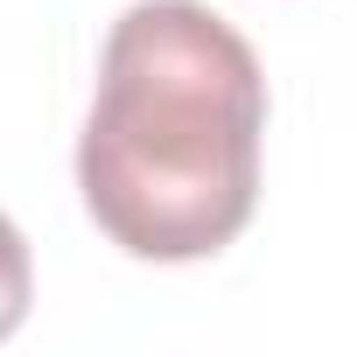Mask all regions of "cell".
I'll return each mask as SVG.
<instances>
[{
	"mask_svg": "<svg viewBox=\"0 0 357 357\" xmlns=\"http://www.w3.org/2000/svg\"><path fill=\"white\" fill-rule=\"evenodd\" d=\"M29 294H36V266H29V238L0 211V343L29 322Z\"/></svg>",
	"mask_w": 357,
	"mask_h": 357,
	"instance_id": "obj_2",
	"label": "cell"
},
{
	"mask_svg": "<svg viewBox=\"0 0 357 357\" xmlns=\"http://www.w3.org/2000/svg\"><path fill=\"white\" fill-rule=\"evenodd\" d=\"M266 77L252 43L204 0H140L105 36L77 140L91 225L133 259H211L259 204Z\"/></svg>",
	"mask_w": 357,
	"mask_h": 357,
	"instance_id": "obj_1",
	"label": "cell"
}]
</instances>
